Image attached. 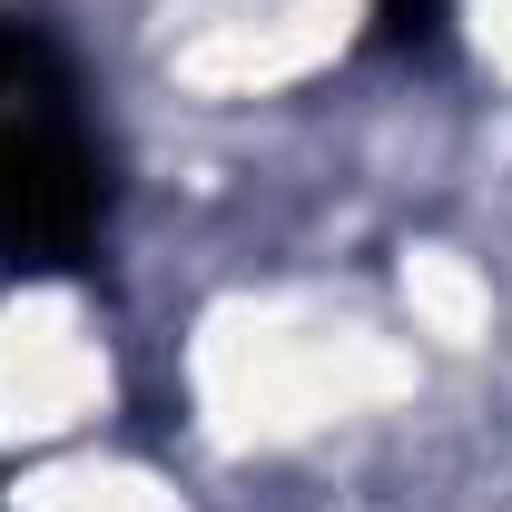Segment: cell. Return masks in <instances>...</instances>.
<instances>
[{"label": "cell", "instance_id": "6da1fadb", "mask_svg": "<svg viewBox=\"0 0 512 512\" xmlns=\"http://www.w3.org/2000/svg\"><path fill=\"white\" fill-rule=\"evenodd\" d=\"M404 296H414V316L434 325L444 345H473V335H483V316H493L483 276H463L453 256H414V266H404Z\"/></svg>", "mask_w": 512, "mask_h": 512}]
</instances>
